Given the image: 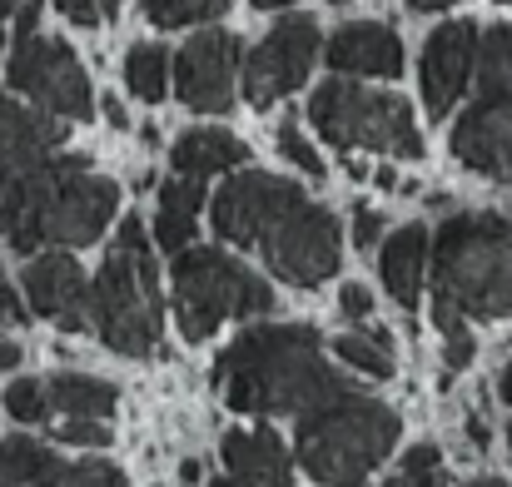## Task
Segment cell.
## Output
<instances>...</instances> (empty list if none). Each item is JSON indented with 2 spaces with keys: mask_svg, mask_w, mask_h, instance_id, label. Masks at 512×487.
<instances>
[{
  "mask_svg": "<svg viewBox=\"0 0 512 487\" xmlns=\"http://www.w3.org/2000/svg\"><path fill=\"white\" fill-rule=\"evenodd\" d=\"M35 20H40V5H35V0H20V10H15V35H30Z\"/></svg>",
  "mask_w": 512,
  "mask_h": 487,
  "instance_id": "cell-36",
  "label": "cell"
},
{
  "mask_svg": "<svg viewBox=\"0 0 512 487\" xmlns=\"http://www.w3.org/2000/svg\"><path fill=\"white\" fill-rule=\"evenodd\" d=\"M10 85L35 105L50 110L60 120H85L90 115V75L80 65V55L55 40V35H15V55H10Z\"/></svg>",
  "mask_w": 512,
  "mask_h": 487,
  "instance_id": "cell-9",
  "label": "cell"
},
{
  "mask_svg": "<svg viewBox=\"0 0 512 487\" xmlns=\"http://www.w3.org/2000/svg\"><path fill=\"white\" fill-rule=\"evenodd\" d=\"M478 45L483 30L473 20H448L428 35L423 45V100L433 120H448V110L463 100L473 70H478Z\"/></svg>",
  "mask_w": 512,
  "mask_h": 487,
  "instance_id": "cell-15",
  "label": "cell"
},
{
  "mask_svg": "<svg viewBox=\"0 0 512 487\" xmlns=\"http://www.w3.org/2000/svg\"><path fill=\"white\" fill-rule=\"evenodd\" d=\"M334 353L353 373H368V378H393V348H388V333H339L334 338Z\"/></svg>",
  "mask_w": 512,
  "mask_h": 487,
  "instance_id": "cell-25",
  "label": "cell"
},
{
  "mask_svg": "<svg viewBox=\"0 0 512 487\" xmlns=\"http://www.w3.org/2000/svg\"><path fill=\"white\" fill-rule=\"evenodd\" d=\"M20 279H25V299H30V309L40 319H50V324L65 328V333H80V328L95 324V309H90L95 279H85V269L70 254H60V249L35 254Z\"/></svg>",
  "mask_w": 512,
  "mask_h": 487,
  "instance_id": "cell-13",
  "label": "cell"
},
{
  "mask_svg": "<svg viewBox=\"0 0 512 487\" xmlns=\"http://www.w3.org/2000/svg\"><path fill=\"white\" fill-rule=\"evenodd\" d=\"M209 224L234 249L254 244L264 264L274 269V279L294 289H319L324 279L339 274L343 234L334 209L314 204L299 184L279 174H264V169L229 174L219 194L209 199Z\"/></svg>",
  "mask_w": 512,
  "mask_h": 487,
  "instance_id": "cell-1",
  "label": "cell"
},
{
  "mask_svg": "<svg viewBox=\"0 0 512 487\" xmlns=\"http://www.w3.org/2000/svg\"><path fill=\"white\" fill-rule=\"evenodd\" d=\"M383 487H448V478H443V453H438L433 443L408 448L403 468H398V473H393Z\"/></svg>",
  "mask_w": 512,
  "mask_h": 487,
  "instance_id": "cell-27",
  "label": "cell"
},
{
  "mask_svg": "<svg viewBox=\"0 0 512 487\" xmlns=\"http://www.w3.org/2000/svg\"><path fill=\"white\" fill-rule=\"evenodd\" d=\"M90 309H95V333L105 338V348L125 358H150L165 338V289H160L150 234L135 214L120 219L115 249L105 254L95 274Z\"/></svg>",
  "mask_w": 512,
  "mask_h": 487,
  "instance_id": "cell-6",
  "label": "cell"
},
{
  "mask_svg": "<svg viewBox=\"0 0 512 487\" xmlns=\"http://www.w3.org/2000/svg\"><path fill=\"white\" fill-rule=\"evenodd\" d=\"M378 239H383V214H373L368 204H358V209H353V244L368 254Z\"/></svg>",
  "mask_w": 512,
  "mask_h": 487,
  "instance_id": "cell-32",
  "label": "cell"
},
{
  "mask_svg": "<svg viewBox=\"0 0 512 487\" xmlns=\"http://www.w3.org/2000/svg\"><path fill=\"white\" fill-rule=\"evenodd\" d=\"M239 35L229 30H199L194 40H184V50L174 55V95L194 110V115H224L234 110L239 95Z\"/></svg>",
  "mask_w": 512,
  "mask_h": 487,
  "instance_id": "cell-11",
  "label": "cell"
},
{
  "mask_svg": "<svg viewBox=\"0 0 512 487\" xmlns=\"http://www.w3.org/2000/svg\"><path fill=\"white\" fill-rule=\"evenodd\" d=\"M55 443H70V448H110L115 433H110L105 418H65V423L55 428Z\"/></svg>",
  "mask_w": 512,
  "mask_h": 487,
  "instance_id": "cell-30",
  "label": "cell"
},
{
  "mask_svg": "<svg viewBox=\"0 0 512 487\" xmlns=\"http://www.w3.org/2000/svg\"><path fill=\"white\" fill-rule=\"evenodd\" d=\"M413 10H443V5H458V0H408Z\"/></svg>",
  "mask_w": 512,
  "mask_h": 487,
  "instance_id": "cell-42",
  "label": "cell"
},
{
  "mask_svg": "<svg viewBox=\"0 0 512 487\" xmlns=\"http://www.w3.org/2000/svg\"><path fill=\"white\" fill-rule=\"evenodd\" d=\"M174 324L189 343H204L224 319H264L274 314V289L249 264L224 249H184L170 269Z\"/></svg>",
  "mask_w": 512,
  "mask_h": 487,
  "instance_id": "cell-7",
  "label": "cell"
},
{
  "mask_svg": "<svg viewBox=\"0 0 512 487\" xmlns=\"http://www.w3.org/2000/svg\"><path fill=\"white\" fill-rule=\"evenodd\" d=\"M498 5H512V0H498Z\"/></svg>",
  "mask_w": 512,
  "mask_h": 487,
  "instance_id": "cell-48",
  "label": "cell"
},
{
  "mask_svg": "<svg viewBox=\"0 0 512 487\" xmlns=\"http://www.w3.org/2000/svg\"><path fill=\"white\" fill-rule=\"evenodd\" d=\"M125 85H130V95H135V100L160 105V100L170 95V50H165V45H155V40L135 45V50L125 55Z\"/></svg>",
  "mask_w": 512,
  "mask_h": 487,
  "instance_id": "cell-23",
  "label": "cell"
},
{
  "mask_svg": "<svg viewBox=\"0 0 512 487\" xmlns=\"http://www.w3.org/2000/svg\"><path fill=\"white\" fill-rule=\"evenodd\" d=\"M145 5V20L174 30V25H204V20H219L229 10V0H140Z\"/></svg>",
  "mask_w": 512,
  "mask_h": 487,
  "instance_id": "cell-26",
  "label": "cell"
},
{
  "mask_svg": "<svg viewBox=\"0 0 512 487\" xmlns=\"http://www.w3.org/2000/svg\"><path fill=\"white\" fill-rule=\"evenodd\" d=\"M453 160L512 189V95H478L453 120Z\"/></svg>",
  "mask_w": 512,
  "mask_h": 487,
  "instance_id": "cell-12",
  "label": "cell"
},
{
  "mask_svg": "<svg viewBox=\"0 0 512 487\" xmlns=\"http://www.w3.org/2000/svg\"><path fill=\"white\" fill-rule=\"evenodd\" d=\"M65 145V120L50 110H25L15 100L0 105V199Z\"/></svg>",
  "mask_w": 512,
  "mask_h": 487,
  "instance_id": "cell-16",
  "label": "cell"
},
{
  "mask_svg": "<svg viewBox=\"0 0 512 487\" xmlns=\"http://www.w3.org/2000/svg\"><path fill=\"white\" fill-rule=\"evenodd\" d=\"M508 458H512V423H508Z\"/></svg>",
  "mask_w": 512,
  "mask_h": 487,
  "instance_id": "cell-47",
  "label": "cell"
},
{
  "mask_svg": "<svg viewBox=\"0 0 512 487\" xmlns=\"http://www.w3.org/2000/svg\"><path fill=\"white\" fill-rule=\"evenodd\" d=\"M463 487H508V483H503V478H493V473H488V478H473V483H463Z\"/></svg>",
  "mask_w": 512,
  "mask_h": 487,
  "instance_id": "cell-44",
  "label": "cell"
},
{
  "mask_svg": "<svg viewBox=\"0 0 512 487\" xmlns=\"http://www.w3.org/2000/svg\"><path fill=\"white\" fill-rule=\"evenodd\" d=\"M100 110H105V120H110L115 130H130V115H125V105H120L115 95H105V105H100Z\"/></svg>",
  "mask_w": 512,
  "mask_h": 487,
  "instance_id": "cell-37",
  "label": "cell"
},
{
  "mask_svg": "<svg viewBox=\"0 0 512 487\" xmlns=\"http://www.w3.org/2000/svg\"><path fill=\"white\" fill-rule=\"evenodd\" d=\"M309 120L343 155L348 150H373V155H393V160L423 155V135L413 125L408 100L388 95V90H363L353 80H329V85L314 90Z\"/></svg>",
  "mask_w": 512,
  "mask_h": 487,
  "instance_id": "cell-8",
  "label": "cell"
},
{
  "mask_svg": "<svg viewBox=\"0 0 512 487\" xmlns=\"http://www.w3.org/2000/svg\"><path fill=\"white\" fill-rule=\"evenodd\" d=\"M473 85H478V95H512V20L483 30Z\"/></svg>",
  "mask_w": 512,
  "mask_h": 487,
  "instance_id": "cell-24",
  "label": "cell"
},
{
  "mask_svg": "<svg viewBox=\"0 0 512 487\" xmlns=\"http://www.w3.org/2000/svg\"><path fill=\"white\" fill-rule=\"evenodd\" d=\"M403 423L388 403L368 398L363 388L343 383L329 398L299 413L294 458L324 487H363V478L393 453Z\"/></svg>",
  "mask_w": 512,
  "mask_h": 487,
  "instance_id": "cell-5",
  "label": "cell"
},
{
  "mask_svg": "<svg viewBox=\"0 0 512 487\" xmlns=\"http://www.w3.org/2000/svg\"><path fill=\"white\" fill-rule=\"evenodd\" d=\"M45 393H50V408L65 418H105L110 423V413L120 403V388L105 378H90V373H55L45 383Z\"/></svg>",
  "mask_w": 512,
  "mask_h": 487,
  "instance_id": "cell-22",
  "label": "cell"
},
{
  "mask_svg": "<svg viewBox=\"0 0 512 487\" xmlns=\"http://www.w3.org/2000/svg\"><path fill=\"white\" fill-rule=\"evenodd\" d=\"M319 50H324L319 20H309V15L279 20V25L244 55V80H239V85H244V100H249L254 110L279 105L284 95H294V90L309 80Z\"/></svg>",
  "mask_w": 512,
  "mask_h": 487,
  "instance_id": "cell-10",
  "label": "cell"
},
{
  "mask_svg": "<svg viewBox=\"0 0 512 487\" xmlns=\"http://www.w3.org/2000/svg\"><path fill=\"white\" fill-rule=\"evenodd\" d=\"M428 264H433V234L423 224H403L393 239H383V284L398 309H408V314L418 309Z\"/></svg>",
  "mask_w": 512,
  "mask_h": 487,
  "instance_id": "cell-19",
  "label": "cell"
},
{
  "mask_svg": "<svg viewBox=\"0 0 512 487\" xmlns=\"http://www.w3.org/2000/svg\"><path fill=\"white\" fill-rule=\"evenodd\" d=\"M274 140H279V155H284L289 164H299L309 179H324V174H329V164L319 160V150L304 140V130H299L294 120H289V125H279V130H274Z\"/></svg>",
  "mask_w": 512,
  "mask_h": 487,
  "instance_id": "cell-29",
  "label": "cell"
},
{
  "mask_svg": "<svg viewBox=\"0 0 512 487\" xmlns=\"http://www.w3.org/2000/svg\"><path fill=\"white\" fill-rule=\"evenodd\" d=\"M219 453H224V468L249 487H289L294 478L289 448L274 428H234L224 433Z\"/></svg>",
  "mask_w": 512,
  "mask_h": 487,
  "instance_id": "cell-18",
  "label": "cell"
},
{
  "mask_svg": "<svg viewBox=\"0 0 512 487\" xmlns=\"http://www.w3.org/2000/svg\"><path fill=\"white\" fill-rule=\"evenodd\" d=\"M20 10V0H0V50H5V20Z\"/></svg>",
  "mask_w": 512,
  "mask_h": 487,
  "instance_id": "cell-40",
  "label": "cell"
},
{
  "mask_svg": "<svg viewBox=\"0 0 512 487\" xmlns=\"http://www.w3.org/2000/svg\"><path fill=\"white\" fill-rule=\"evenodd\" d=\"M468 438H473V448H488V428H483V418H468Z\"/></svg>",
  "mask_w": 512,
  "mask_h": 487,
  "instance_id": "cell-39",
  "label": "cell"
},
{
  "mask_svg": "<svg viewBox=\"0 0 512 487\" xmlns=\"http://www.w3.org/2000/svg\"><path fill=\"white\" fill-rule=\"evenodd\" d=\"M115 204H120L115 179L90 174L80 155H50L0 199V239L15 254H35L40 244L80 249L105 234Z\"/></svg>",
  "mask_w": 512,
  "mask_h": 487,
  "instance_id": "cell-3",
  "label": "cell"
},
{
  "mask_svg": "<svg viewBox=\"0 0 512 487\" xmlns=\"http://www.w3.org/2000/svg\"><path fill=\"white\" fill-rule=\"evenodd\" d=\"M214 383L234 413L284 418L329 398L348 378L329 368L324 338L309 324H259L244 328L214 363Z\"/></svg>",
  "mask_w": 512,
  "mask_h": 487,
  "instance_id": "cell-2",
  "label": "cell"
},
{
  "mask_svg": "<svg viewBox=\"0 0 512 487\" xmlns=\"http://www.w3.org/2000/svg\"><path fill=\"white\" fill-rule=\"evenodd\" d=\"M199 209H204V179H165L160 189V214H155V244L165 254H184L194 229H199Z\"/></svg>",
  "mask_w": 512,
  "mask_h": 487,
  "instance_id": "cell-21",
  "label": "cell"
},
{
  "mask_svg": "<svg viewBox=\"0 0 512 487\" xmlns=\"http://www.w3.org/2000/svg\"><path fill=\"white\" fill-rule=\"evenodd\" d=\"M339 309H343V319H353V324H368V319H373V294H368L363 284H343Z\"/></svg>",
  "mask_w": 512,
  "mask_h": 487,
  "instance_id": "cell-33",
  "label": "cell"
},
{
  "mask_svg": "<svg viewBox=\"0 0 512 487\" xmlns=\"http://www.w3.org/2000/svg\"><path fill=\"white\" fill-rule=\"evenodd\" d=\"M5 413H10L15 423H45V413H50L45 383H40V378H15V383L5 388Z\"/></svg>",
  "mask_w": 512,
  "mask_h": 487,
  "instance_id": "cell-28",
  "label": "cell"
},
{
  "mask_svg": "<svg viewBox=\"0 0 512 487\" xmlns=\"http://www.w3.org/2000/svg\"><path fill=\"white\" fill-rule=\"evenodd\" d=\"M20 343H10V338H0V373H10V368H20Z\"/></svg>",
  "mask_w": 512,
  "mask_h": 487,
  "instance_id": "cell-38",
  "label": "cell"
},
{
  "mask_svg": "<svg viewBox=\"0 0 512 487\" xmlns=\"http://www.w3.org/2000/svg\"><path fill=\"white\" fill-rule=\"evenodd\" d=\"M473 353H478V343H473L468 324H453L443 333V363H448V373H463L473 363Z\"/></svg>",
  "mask_w": 512,
  "mask_h": 487,
  "instance_id": "cell-31",
  "label": "cell"
},
{
  "mask_svg": "<svg viewBox=\"0 0 512 487\" xmlns=\"http://www.w3.org/2000/svg\"><path fill=\"white\" fill-rule=\"evenodd\" d=\"M324 55L339 75H368V80H393L403 70V40L383 20H348L324 40Z\"/></svg>",
  "mask_w": 512,
  "mask_h": 487,
  "instance_id": "cell-17",
  "label": "cell"
},
{
  "mask_svg": "<svg viewBox=\"0 0 512 487\" xmlns=\"http://www.w3.org/2000/svg\"><path fill=\"white\" fill-rule=\"evenodd\" d=\"M249 160V145L239 140V135H229V130H189V135H179L170 150V169L174 174H189V179H209V174H224V169H234V164Z\"/></svg>",
  "mask_w": 512,
  "mask_h": 487,
  "instance_id": "cell-20",
  "label": "cell"
},
{
  "mask_svg": "<svg viewBox=\"0 0 512 487\" xmlns=\"http://www.w3.org/2000/svg\"><path fill=\"white\" fill-rule=\"evenodd\" d=\"M209 487H249V483H239V478L229 473V478H214V483H209Z\"/></svg>",
  "mask_w": 512,
  "mask_h": 487,
  "instance_id": "cell-46",
  "label": "cell"
},
{
  "mask_svg": "<svg viewBox=\"0 0 512 487\" xmlns=\"http://www.w3.org/2000/svg\"><path fill=\"white\" fill-rule=\"evenodd\" d=\"M100 10H105V20H115V15L125 10V0H100Z\"/></svg>",
  "mask_w": 512,
  "mask_h": 487,
  "instance_id": "cell-43",
  "label": "cell"
},
{
  "mask_svg": "<svg viewBox=\"0 0 512 487\" xmlns=\"http://www.w3.org/2000/svg\"><path fill=\"white\" fill-rule=\"evenodd\" d=\"M0 324H30V309L10 284H0Z\"/></svg>",
  "mask_w": 512,
  "mask_h": 487,
  "instance_id": "cell-35",
  "label": "cell"
},
{
  "mask_svg": "<svg viewBox=\"0 0 512 487\" xmlns=\"http://www.w3.org/2000/svg\"><path fill=\"white\" fill-rule=\"evenodd\" d=\"M0 487H125V473L105 458L65 463L55 448L35 438H5L0 443Z\"/></svg>",
  "mask_w": 512,
  "mask_h": 487,
  "instance_id": "cell-14",
  "label": "cell"
},
{
  "mask_svg": "<svg viewBox=\"0 0 512 487\" xmlns=\"http://www.w3.org/2000/svg\"><path fill=\"white\" fill-rule=\"evenodd\" d=\"M249 5H259V10H284V5H294V0H249Z\"/></svg>",
  "mask_w": 512,
  "mask_h": 487,
  "instance_id": "cell-45",
  "label": "cell"
},
{
  "mask_svg": "<svg viewBox=\"0 0 512 487\" xmlns=\"http://www.w3.org/2000/svg\"><path fill=\"white\" fill-rule=\"evenodd\" d=\"M55 5H60V15L75 20V25H100V20H105L100 0H55Z\"/></svg>",
  "mask_w": 512,
  "mask_h": 487,
  "instance_id": "cell-34",
  "label": "cell"
},
{
  "mask_svg": "<svg viewBox=\"0 0 512 487\" xmlns=\"http://www.w3.org/2000/svg\"><path fill=\"white\" fill-rule=\"evenodd\" d=\"M433 324L448 333L468 319L512 314V219L493 209H463L433 234Z\"/></svg>",
  "mask_w": 512,
  "mask_h": 487,
  "instance_id": "cell-4",
  "label": "cell"
},
{
  "mask_svg": "<svg viewBox=\"0 0 512 487\" xmlns=\"http://www.w3.org/2000/svg\"><path fill=\"white\" fill-rule=\"evenodd\" d=\"M498 393H503V403H512V353H508V368H503V378H498Z\"/></svg>",
  "mask_w": 512,
  "mask_h": 487,
  "instance_id": "cell-41",
  "label": "cell"
}]
</instances>
